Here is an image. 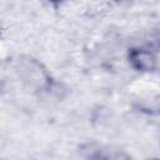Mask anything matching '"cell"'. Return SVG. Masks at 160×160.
Here are the masks:
<instances>
[{
    "label": "cell",
    "instance_id": "cell-5",
    "mask_svg": "<svg viewBox=\"0 0 160 160\" xmlns=\"http://www.w3.org/2000/svg\"><path fill=\"white\" fill-rule=\"evenodd\" d=\"M51 1H55L56 2V1H61V0H51Z\"/></svg>",
    "mask_w": 160,
    "mask_h": 160
},
{
    "label": "cell",
    "instance_id": "cell-4",
    "mask_svg": "<svg viewBox=\"0 0 160 160\" xmlns=\"http://www.w3.org/2000/svg\"><path fill=\"white\" fill-rule=\"evenodd\" d=\"M158 42H159V46H160V32H159V35H158Z\"/></svg>",
    "mask_w": 160,
    "mask_h": 160
},
{
    "label": "cell",
    "instance_id": "cell-1",
    "mask_svg": "<svg viewBox=\"0 0 160 160\" xmlns=\"http://www.w3.org/2000/svg\"><path fill=\"white\" fill-rule=\"evenodd\" d=\"M19 74L24 82H26L30 86L41 88L48 81V75L42 66L32 59L20 60L19 62Z\"/></svg>",
    "mask_w": 160,
    "mask_h": 160
},
{
    "label": "cell",
    "instance_id": "cell-2",
    "mask_svg": "<svg viewBox=\"0 0 160 160\" xmlns=\"http://www.w3.org/2000/svg\"><path fill=\"white\" fill-rule=\"evenodd\" d=\"M131 65L139 71H151L156 66L155 55L146 49H132L129 54Z\"/></svg>",
    "mask_w": 160,
    "mask_h": 160
},
{
    "label": "cell",
    "instance_id": "cell-3",
    "mask_svg": "<svg viewBox=\"0 0 160 160\" xmlns=\"http://www.w3.org/2000/svg\"><path fill=\"white\" fill-rule=\"evenodd\" d=\"M140 109L149 114H160V95L150 96L140 102Z\"/></svg>",
    "mask_w": 160,
    "mask_h": 160
}]
</instances>
